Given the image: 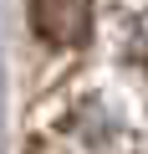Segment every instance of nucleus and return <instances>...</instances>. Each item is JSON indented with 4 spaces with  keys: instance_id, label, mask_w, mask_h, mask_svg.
<instances>
[{
    "instance_id": "f257e3e1",
    "label": "nucleus",
    "mask_w": 148,
    "mask_h": 154,
    "mask_svg": "<svg viewBox=\"0 0 148 154\" xmlns=\"http://www.w3.org/2000/svg\"><path fill=\"white\" fill-rule=\"evenodd\" d=\"M26 11L46 46H82L92 31V0H26Z\"/></svg>"
}]
</instances>
